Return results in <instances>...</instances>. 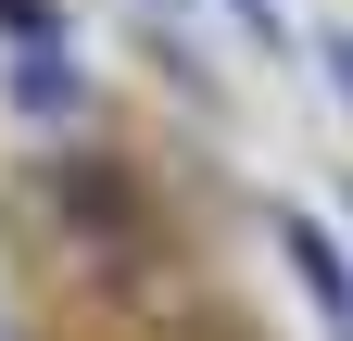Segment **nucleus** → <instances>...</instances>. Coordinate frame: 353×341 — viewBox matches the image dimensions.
Wrapping results in <instances>:
<instances>
[{
	"label": "nucleus",
	"mask_w": 353,
	"mask_h": 341,
	"mask_svg": "<svg viewBox=\"0 0 353 341\" xmlns=\"http://www.w3.org/2000/svg\"><path fill=\"white\" fill-rule=\"evenodd\" d=\"M13 101H26L38 126H76V114H88V89H76L51 51H13Z\"/></svg>",
	"instance_id": "f257e3e1"
},
{
	"label": "nucleus",
	"mask_w": 353,
	"mask_h": 341,
	"mask_svg": "<svg viewBox=\"0 0 353 341\" xmlns=\"http://www.w3.org/2000/svg\"><path fill=\"white\" fill-rule=\"evenodd\" d=\"M290 266H303V291L328 304V329H353V278H341V253H328V228H290Z\"/></svg>",
	"instance_id": "f03ea898"
},
{
	"label": "nucleus",
	"mask_w": 353,
	"mask_h": 341,
	"mask_svg": "<svg viewBox=\"0 0 353 341\" xmlns=\"http://www.w3.org/2000/svg\"><path fill=\"white\" fill-rule=\"evenodd\" d=\"M0 38L13 51H63V0H0Z\"/></svg>",
	"instance_id": "7ed1b4c3"
},
{
	"label": "nucleus",
	"mask_w": 353,
	"mask_h": 341,
	"mask_svg": "<svg viewBox=\"0 0 353 341\" xmlns=\"http://www.w3.org/2000/svg\"><path fill=\"white\" fill-rule=\"evenodd\" d=\"M0 341H13V329H0Z\"/></svg>",
	"instance_id": "20e7f679"
}]
</instances>
